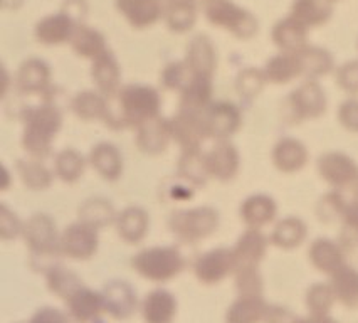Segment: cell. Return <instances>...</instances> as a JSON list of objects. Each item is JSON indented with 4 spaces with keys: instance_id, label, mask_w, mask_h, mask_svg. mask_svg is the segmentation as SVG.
<instances>
[{
    "instance_id": "1",
    "label": "cell",
    "mask_w": 358,
    "mask_h": 323,
    "mask_svg": "<svg viewBox=\"0 0 358 323\" xmlns=\"http://www.w3.org/2000/svg\"><path fill=\"white\" fill-rule=\"evenodd\" d=\"M118 108L120 115L111 120V127H140L145 122L157 118L160 96L150 86L130 85L118 93Z\"/></svg>"
},
{
    "instance_id": "2",
    "label": "cell",
    "mask_w": 358,
    "mask_h": 323,
    "mask_svg": "<svg viewBox=\"0 0 358 323\" xmlns=\"http://www.w3.org/2000/svg\"><path fill=\"white\" fill-rule=\"evenodd\" d=\"M61 127V115L56 108L43 106L29 110L26 113V131H24V147L29 153L44 157L49 153L52 136Z\"/></svg>"
},
{
    "instance_id": "3",
    "label": "cell",
    "mask_w": 358,
    "mask_h": 323,
    "mask_svg": "<svg viewBox=\"0 0 358 323\" xmlns=\"http://www.w3.org/2000/svg\"><path fill=\"white\" fill-rule=\"evenodd\" d=\"M133 268L145 278L165 281L177 276L184 268V258L175 247H152L138 252L131 261Z\"/></svg>"
},
{
    "instance_id": "4",
    "label": "cell",
    "mask_w": 358,
    "mask_h": 323,
    "mask_svg": "<svg viewBox=\"0 0 358 323\" xmlns=\"http://www.w3.org/2000/svg\"><path fill=\"white\" fill-rule=\"evenodd\" d=\"M207 19L214 26L224 27L231 31L241 39H248L256 34L257 22L248 10L241 9L231 0H214L207 7Z\"/></svg>"
},
{
    "instance_id": "5",
    "label": "cell",
    "mask_w": 358,
    "mask_h": 323,
    "mask_svg": "<svg viewBox=\"0 0 358 323\" xmlns=\"http://www.w3.org/2000/svg\"><path fill=\"white\" fill-rule=\"evenodd\" d=\"M173 233L189 241H197V239L206 238L212 234L217 227V214L210 207H199L194 210H182L172 215L170 219Z\"/></svg>"
},
{
    "instance_id": "6",
    "label": "cell",
    "mask_w": 358,
    "mask_h": 323,
    "mask_svg": "<svg viewBox=\"0 0 358 323\" xmlns=\"http://www.w3.org/2000/svg\"><path fill=\"white\" fill-rule=\"evenodd\" d=\"M61 251L76 259H87L94 254L98 247L96 227L87 222H78L69 226L59 241Z\"/></svg>"
},
{
    "instance_id": "7",
    "label": "cell",
    "mask_w": 358,
    "mask_h": 323,
    "mask_svg": "<svg viewBox=\"0 0 358 323\" xmlns=\"http://www.w3.org/2000/svg\"><path fill=\"white\" fill-rule=\"evenodd\" d=\"M203 128H206L207 136H227L234 134L236 128L239 127V111L234 105L229 103H217V105H209L201 115Z\"/></svg>"
},
{
    "instance_id": "8",
    "label": "cell",
    "mask_w": 358,
    "mask_h": 323,
    "mask_svg": "<svg viewBox=\"0 0 358 323\" xmlns=\"http://www.w3.org/2000/svg\"><path fill=\"white\" fill-rule=\"evenodd\" d=\"M236 266L234 252L227 250H214L203 254L195 263V275L203 283H217Z\"/></svg>"
},
{
    "instance_id": "9",
    "label": "cell",
    "mask_w": 358,
    "mask_h": 323,
    "mask_svg": "<svg viewBox=\"0 0 358 323\" xmlns=\"http://www.w3.org/2000/svg\"><path fill=\"white\" fill-rule=\"evenodd\" d=\"M170 130H172V136L178 140L185 152L197 150L203 136H207L201 113H189V111H180L178 117L170 123Z\"/></svg>"
},
{
    "instance_id": "10",
    "label": "cell",
    "mask_w": 358,
    "mask_h": 323,
    "mask_svg": "<svg viewBox=\"0 0 358 323\" xmlns=\"http://www.w3.org/2000/svg\"><path fill=\"white\" fill-rule=\"evenodd\" d=\"M26 239L31 250L41 252V254H49V252L57 251L56 226L48 215L37 214L27 222Z\"/></svg>"
},
{
    "instance_id": "11",
    "label": "cell",
    "mask_w": 358,
    "mask_h": 323,
    "mask_svg": "<svg viewBox=\"0 0 358 323\" xmlns=\"http://www.w3.org/2000/svg\"><path fill=\"white\" fill-rule=\"evenodd\" d=\"M116 7L136 29L152 26L162 15L160 0H116Z\"/></svg>"
},
{
    "instance_id": "12",
    "label": "cell",
    "mask_w": 358,
    "mask_h": 323,
    "mask_svg": "<svg viewBox=\"0 0 358 323\" xmlns=\"http://www.w3.org/2000/svg\"><path fill=\"white\" fill-rule=\"evenodd\" d=\"M74 31H76V26H74L73 17L66 12H61V14L49 15L41 20L36 26V37L43 44H61L73 39Z\"/></svg>"
},
{
    "instance_id": "13",
    "label": "cell",
    "mask_w": 358,
    "mask_h": 323,
    "mask_svg": "<svg viewBox=\"0 0 358 323\" xmlns=\"http://www.w3.org/2000/svg\"><path fill=\"white\" fill-rule=\"evenodd\" d=\"M187 68L190 69L192 76L210 78L215 68V51L209 37L197 36L190 43L187 51Z\"/></svg>"
},
{
    "instance_id": "14",
    "label": "cell",
    "mask_w": 358,
    "mask_h": 323,
    "mask_svg": "<svg viewBox=\"0 0 358 323\" xmlns=\"http://www.w3.org/2000/svg\"><path fill=\"white\" fill-rule=\"evenodd\" d=\"M105 310L115 318H128L136 306V296L130 285L124 281H113L105 288L103 293Z\"/></svg>"
},
{
    "instance_id": "15",
    "label": "cell",
    "mask_w": 358,
    "mask_h": 323,
    "mask_svg": "<svg viewBox=\"0 0 358 323\" xmlns=\"http://www.w3.org/2000/svg\"><path fill=\"white\" fill-rule=\"evenodd\" d=\"M175 312L177 301L165 289H155L143 301V318L147 323H172Z\"/></svg>"
},
{
    "instance_id": "16",
    "label": "cell",
    "mask_w": 358,
    "mask_h": 323,
    "mask_svg": "<svg viewBox=\"0 0 358 323\" xmlns=\"http://www.w3.org/2000/svg\"><path fill=\"white\" fill-rule=\"evenodd\" d=\"M172 130H170V123L165 120L153 118L150 122H145L140 125L138 136H136V143L143 152L147 153H160L166 148Z\"/></svg>"
},
{
    "instance_id": "17",
    "label": "cell",
    "mask_w": 358,
    "mask_h": 323,
    "mask_svg": "<svg viewBox=\"0 0 358 323\" xmlns=\"http://www.w3.org/2000/svg\"><path fill=\"white\" fill-rule=\"evenodd\" d=\"M237 152L229 143H219L206 155V165L209 175L227 180L234 177L237 171Z\"/></svg>"
},
{
    "instance_id": "18",
    "label": "cell",
    "mask_w": 358,
    "mask_h": 323,
    "mask_svg": "<svg viewBox=\"0 0 358 323\" xmlns=\"http://www.w3.org/2000/svg\"><path fill=\"white\" fill-rule=\"evenodd\" d=\"M69 312L78 322H90L96 318L101 310H105L103 295L91 292L87 288H79L73 296L68 298Z\"/></svg>"
},
{
    "instance_id": "19",
    "label": "cell",
    "mask_w": 358,
    "mask_h": 323,
    "mask_svg": "<svg viewBox=\"0 0 358 323\" xmlns=\"http://www.w3.org/2000/svg\"><path fill=\"white\" fill-rule=\"evenodd\" d=\"M212 94V82L207 76H192L182 94V111L202 113L209 106Z\"/></svg>"
},
{
    "instance_id": "20",
    "label": "cell",
    "mask_w": 358,
    "mask_h": 323,
    "mask_svg": "<svg viewBox=\"0 0 358 323\" xmlns=\"http://www.w3.org/2000/svg\"><path fill=\"white\" fill-rule=\"evenodd\" d=\"M331 15L330 0H296L293 3V15L305 27L320 26Z\"/></svg>"
},
{
    "instance_id": "21",
    "label": "cell",
    "mask_w": 358,
    "mask_h": 323,
    "mask_svg": "<svg viewBox=\"0 0 358 323\" xmlns=\"http://www.w3.org/2000/svg\"><path fill=\"white\" fill-rule=\"evenodd\" d=\"M93 80L96 81L98 88L103 91V93L111 96L115 94L116 88H118V82H120V69H118V63L111 52H103L101 56H98L94 59L93 64Z\"/></svg>"
},
{
    "instance_id": "22",
    "label": "cell",
    "mask_w": 358,
    "mask_h": 323,
    "mask_svg": "<svg viewBox=\"0 0 358 323\" xmlns=\"http://www.w3.org/2000/svg\"><path fill=\"white\" fill-rule=\"evenodd\" d=\"M91 164L108 180L118 179L122 173V157L113 145L99 143L91 152Z\"/></svg>"
},
{
    "instance_id": "23",
    "label": "cell",
    "mask_w": 358,
    "mask_h": 323,
    "mask_svg": "<svg viewBox=\"0 0 358 323\" xmlns=\"http://www.w3.org/2000/svg\"><path fill=\"white\" fill-rule=\"evenodd\" d=\"M148 217L138 207H128L118 217V233L127 243H138L147 233Z\"/></svg>"
},
{
    "instance_id": "24",
    "label": "cell",
    "mask_w": 358,
    "mask_h": 323,
    "mask_svg": "<svg viewBox=\"0 0 358 323\" xmlns=\"http://www.w3.org/2000/svg\"><path fill=\"white\" fill-rule=\"evenodd\" d=\"M71 43H73V49L79 54V56L96 59L98 56L106 52L105 37L99 34L98 31H94V29H90L86 26L76 27Z\"/></svg>"
},
{
    "instance_id": "25",
    "label": "cell",
    "mask_w": 358,
    "mask_h": 323,
    "mask_svg": "<svg viewBox=\"0 0 358 323\" xmlns=\"http://www.w3.org/2000/svg\"><path fill=\"white\" fill-rule=\"evenodd\" d=\"M324 179L333 184H347L355 177V165L343 155H327L320 164Z\"/></svg>"
},
{
    "instance_id": "26",
    "label": "cell",
    "mask_w": 358,
    "mask_h": 323,
    "mask_svg": "<svg viewBox=\"0 0 358 323\" xmlns=\"http://www.w3.org/2000/svg\"><path fill=\"white\" fill-rule=\"evenodd\" d=\"M274 43L285 49H299L305 44L306 27L299 24L296 19L289 17L274 27Z\"/></svg>"
},
{
    "instance_id": "27",
    "label": "cell",
    "mask_w": 358,
    "mask_h": 323,
    "mask_svg": "<svg viewBox=\"0 0 358 323\" xmlns=\"http://www.w3.org/2000/svg\"><path fill=\"white\" fill-rule=\"evenodd\" d=\"M195 22L194 0H178L166 3V24L175 32H185Z\"/></svg>"
},
{
    "instance_id": "28",
    "label": "cell",
    "mask_w": 358,
    "mask_h": 323,
    "mask_svg": "<svg viewBox=\"0 0 358 323\" xmlns=\"http://www.w3.org/2000/svg\"><path fill=\"white\" fill-rule=\"evenodd\" d=\"M49 81L48 64L39 59H29L19 71V86L24 91H41Z\"/></svg>"
},
{
    "instance_id": "29",
    "label": "cell",
    "mask_w": 358,
    "mask_h": 323,
    "mask_svg": "<svg viewBox=\"0 0 358 323\" xmlns=\"http://www.w3.org/2000/svg\"><path fill=\"white\" fill-rule=\"evenodd\" d=\"M73 108L76 115L83 120H93V118H106L108 103L98 94L90 93H79L73 101Z\"/></svg>"
},
{
    "instance_id": "30",
    "label": "cell",
    "mask_w": 358,
    "mask_h": 323,
    "mask_svg": "<svg viewBox=\"0 0 358 323\" xmlns=\"http://www.w3.org/2000/svg\"><path fill=\"white\" fill-rule=\"evenodd\" d=\"M274 159H276L278 167L282 168V171H296V168L305 164L306 152L294 140H285V142L276 147Z\"/></svg>"
},
{
    "instance_id": "31",
    "label": "cell",
    "mask_w": 358,
    "mask_h": 323,
    "mask_svg": "<svg viewBox=\"0 0 358 323\" xmlns=\"http://www.w3.org/2000/svg\"><path fill=\"white\" fill-rule=\"evenodd\" d=\"M274 214L273 201L268 197H252L245 201L243 207V217L248 224L261 226L264 222L271 221Z\"/></svg>"
},
{
    "instance_id": "32",
    "label": "cell",
    "mask_w": 358,
    "mask_h": 323,
    "mask_svg": "<svg viewBox=\"0 0 358 323\" xmlns=\"http://www.w3.org/2000/svg\"><path fill=\"white\" fill-rule=\"evenodd\" d=\"M178 173L194 184H203L206 177L209 175L206 165V155H201L197 150H187L180 159Z\"/></svg>"
},
{
    "instance_id": "33",
    "label": "cell",
    "mask_w": 358,
    "mask_h": 323,
    "mask_svg": "<svg viewBox=\"0 0 358 323\" xmlns=\"http://www.w3.org/2000/svg\"><path fill=\"white\" fill-rule=\"evenodd\" d=\"M48 281L51 292L59 295L61 298H66V300H68L69 296H73L74 293L81 288V281H79L73 273L66 271V269L62 268H52L51 271H49Z\"/></svg>"
},
{
    "instance_id": "34",
    "label": "cell",
    "mask_w": 358,
    "mask_h": 323,
    "mask_svg": "<svg viewBox=\"0 0 358 323\" xmlns=\"http://www.w3.org/2000/svg\"><path fill=\"white\" fill-rule=\"evenodd\" d=\"M301 68V61L296 54L294 56H278L268 64V74L274 81L286 82L289 78L296 76Z\"/></svg>"
},
{
    "instance_id": "35",
    "label": "cell",
    "mask_w": 358,
    "mask_h": 323,
    "mask_svg": "<svg viewBox=\"0 0 358 323\" xmlns=\"http://www.w3.org/2000/svg\"><path fill=\"white\" fill-rule=\"evenodd\" d=\"M83 168H85L83 157L74 150H64L57 155L56 172L62 180L74 182L79 179V175L83 173Z\"/></svg>"
},
{
    "instance_id": "36",
    "label": "cell",
    "mask_w": 358,
    "mask_h": 323,
    "mask_svg": "<svg viewBox=\"0 0 358 323\" xmlns=\"http://www.w3.org/2000/svg\"><path fill=\"white\" fill-rule=\"evenodd\" d=\"M294 103H298L299 110L305 115H310V117L322 113L324 106L322 91L316 85H306L298 93H294Z\"/></svg>"
},
{
    "instance_id": "37",
    "label": "cell",
    "mask_w": 358,
    "mask_h": 323,
    "mask_svg": "<svg viewBox=\"0 0 358 323\" xmlns=\"http://www.w3.org/2000/svg\"><path fill=\"white\" fill-rule=\"evenodd\" d=\"M262 250H264V239L259 233L256 231H249L245 233L243 238H241L239 246L234 252L236 263L237 261H254L259 259L262 254Z\"/></svg>"
},
{
    "instance_id": "38",
    "label": "cell",
    "mask_w": 358,
    "mask_h": 323,
    "mask_svg": "<svg viewBox=\"0 0 358 323\" xmlns=\"http://www.w3.org/2000/svg\"><path fill=\"white\" fill-rule=\"evenodd\" d=\"M305 236V227L299 221H285L280 227L276 229V234H274V241L280 246H296L301 241V238Z\"/></svg>"
},
{
    "instance_id": "39",
    "label": "cell",
    "mask_w": 358,
    "mask_h": 323,
    "mask_svg": "<svg viewBox=\"0 0 358 323\" xmlns=\"http://www.w3.org/2000/svg\"><path fill=\"white\" fill-rule=\"evenodd\" d=\"M22 180L31 189H44L51 184V173L39 164H20Z\"/></svg>"
},
{
    "instance_id": "40",
    "label": "cell",
    "mask_w": 358,
    "mask_h": 323,
    "mask_svg": "<svg viewBox=\"0 0 358 323\" xmlns=\"http://www.w3.org/2000/svg\"><path fill=\"white\" fill-rule=\"evenodd\" d=\"M311 256L316 266L323 268L324 271H330V268H335L340 261V252L330 241H316Z\"/></svg>"
},
{
    "instance_id": "41",
    "label": "cell",
    "mask_w": 358,
    "mask_h": 323,
    "mask_svg": "<svg viewBox=\"0 0 358 323\" xmlns=\"http://www.w3.org/2000/svg\"><path fill=\"white\" fill-rule=\"evenodd\" d=\"M259 315V306L254 300H241L227 315V323H254Z\"/></svg>"
},
{
    "instance_id": "42",
    "label": "cell",
    "mask_w": 358,
    "mask_h": 323,
    "mask_svg": "<svg viewBox=\"0 0 358 323\" xmlns=\"http://www.w3.org/2000/svg\"><path fill=\"white\" fill-rule=\"evenodd\" d=\"M190 69L187 68V64L177 63V64H170L166 66V69L164 71V85L166 88H185L189 85L192 76L189 78Z\"/></svg>"
},
{
    "instance_id": "43",
    "label": "cell",
    "mask_w": 358,
    "mask_h": 323,
    "mask_svg": "<svg viewBox=\"0 0 358 323\" xmlns=\"http://www.w3.org/2000/svg\"><path fill=\"white\" fill-rule=\"evenodd\" d=\"M85 209L86 210H91V213H93V214H96V215H93V217H91L90 221H86L87 224L98 227V226H101V224H106V222H110V219H111V207L108 206L105 201H91L90 204H86Z\"/></svg>"
},
{
    "instance_id": "44",
    "label": "cell",
    "mask_w": 358,
    "mask_h": 323,
    "mask_svg": "<svg viewBox=\"0 0 358 323\" xmlns=\"http://www.w3.org/2000/svg\"><path fill=\"white\" fill-rule=\"evenodd\" d=\"M341 85L345 86L347 89H352V91H357L358 89V63H352L348 66H345L343 69H341Z\"/></svg>"
},
{
    "instance_id": "45",
    "label": "cell",
    "mask_w": 358,
    "mask_h": 323,
    "mask_svg": "<svg viewBox=\"0 0 358 323\" xmlns=\"http://www.w3.org/2000/svg\"><path fill=\"white\" fill-rule=\"evenodd\" d=\"M31 323H68L66 317L54 308H43L34 315Z\"/></svg>"
},
{
    "instance_id": "46",
    "label": "cell",
    "mask_w": 358,
    "mask_h": 323,
    "mask_svg": "<svg viewBox=\"0 0 358 323\" xmlns=\"http://www.w3.org/2000/svg\"><path fill=\"white\" fill-rule=\"evenodd\" d=\"M341 122L352 130H358V103L350 101L341 110Z\"/></svg>"
},
{
    "instance_id": "47",
    "label": "cell",
    "mask_w": 358,
    "mask_h": 323,
    "mask_svg": "<svg viewBox=\"0 0 358 323\" xmlns=\"http://www.w3.org/2000/svg\"><path fill=\"white\" fill-rule=\"evenodd\" d=\"M172 2H178V0H166V3H172Z\"/></svg>"
},
{
    "instance_id": "48",
    "label": "cell",
    "mask_w": 358,
    "mask_h": 323,
    "mask_svg": "<svg viewBox=\"0 0 358 323\" xmlns=\"http://www.w3.org/2000/svg\"><path fill=\"white\" fill-rule=\"evenodd\" d=\"M206 2H214V0H206Z\"/></svg>"
},
{
    "instance_id": "49",
    "label": "cell",
    "mask_w": 358,
    "mask_h": 323,
    "mask_svg": "<svg viewBox=\"0 0 358 323\" xmlns=\"http://www.w3.org/2000/svg\"><path fill=\"white\" fill-rule=\"evenodd\" d=\"M330 2H331V0H330Z\"/></svg>"
}]
</instances>
